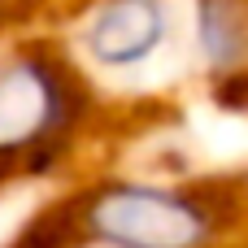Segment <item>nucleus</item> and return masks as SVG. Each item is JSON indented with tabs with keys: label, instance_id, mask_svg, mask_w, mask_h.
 I'll use <instances>...</instances> for the list:
<instances>
[{
	"label": "nucleus",
	"instance_id": "1",
	"mask_svg": "<svg viewBox=\"0 0 248 248\" xmlns=\"http://www.w3.org/2000/svg\"><path fill=\"white\" fill-rule=\"evenodd\" d=\"M4 248H248V179H70Z\"/></svg>",
	"mask_w": 248,
	"mask_h": 248
},
{
	"label": "nucleus",
	"instance_id": "2",
	"mask_svg": "<svg viewBox=\"0 0 248 248\" xmlns=\"http://www.w3.org/2000/svg\"><path fill=\"white\" fill-rule=\"evenodd\" d=\"M118 109L48 22L17 31L0 57V192L70 179Z\"/></svg>",
	"mask_w": 248,
	"mask_h": 248
},
{
	"label": "nucleus",
	"instance_id": "3",
	"mask_svg": "<svg viewBox=\"0 0 248 248\" xmlns=\"http://www.w3.org/2000/svg\"><path fill=\"white\" fill-rule=\"evenodd\" d=\"M48 26L113 105L153 100L187 57L183 0H48Z\"/></svg>",
	"mask_w": 248,
	"mask_h": 248
},
{
	"label": "nucleus",
	"instance_id": "4",
	"mask_svg": "<svg viewBox=\"0 0 248 248\" xmlns=\"http://www.w3.org/2000/svg\"><path fill=\"white\" fill-rule=\"evenodd\" d=\"M187 65L205 87L248 74V0H183Z\"/></svg>",
	"mask_w": 248,
	"mask_h": 248
},
{
	"label": "nucleus",
	"instance_id": "5",
	"mask_svg": "<svg viewBox=\"0 0 248 248\" xmlns=\"http://www.w3.org/2000/svg\"><path fill=\"white\" fill-rule=\"evenodd\" d=\"M39 13H48V0H0V57L17 31L35 26Z\"/></svg>",
	"mask_w": 248,
	"mask_h": 248
},
{
	"label": "nucleus",
	"instance_id": "6",
	"mask_svg": "<svg viewBox=\"0 0 248 248\" xmlns=\"http://www.w3.org/2000/svg\"><path fill=\"white\" fill-rule=\"evenodd\" d=\"M0 196H4V192H0Z\"/></svg>",
	"mask_w": 248,
	"mask_h": 248
}]
</instances>
